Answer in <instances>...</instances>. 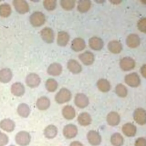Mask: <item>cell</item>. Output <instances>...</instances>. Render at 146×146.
<instances>
[{
  "label": "cell",
  "instance_id": "1f68e13d",
  "mask_svg": "<svg viewBox=\"0 0 146 146\" xmlns=\"http://www.w3.org/2000/svg\"><path fill=\"white\" fill-rule=\"evenodd\" d=\"M111 143L113 146H121L124 143V139L120 133L116 132L111 136Z\"/></svg>",
  "mask_w": 146,
  "mask_h": 146
},
{
  "label": "cell",
  "instance_id": "6da1fadb",
  "mask_svg": "<svg viewBox=\"0 0 146 146\" xmlns=\"http://www.w3.org/2000/svg\"><path fill=\"white\" fill-rule=\"evenodd\" d=\"M71 92L69 90L66 88H62L56 94L55 100L58 103L63 104L70 101L71 99Z\"/></svg>",
  "mask_w": 146,
  "mask_h": 146
},
{
  "label": "cell",
  "instance_id": "e0dca14e",
  "mask_svg": "<svg viewBox=\"0 0 146 146\" xmlns=\"http://www.w3.org/2000/svg\"><path fill=\"white\" fill-rule=\"evenodd\" d=\"M106 120L110 125L116 126L119 124L120 121V117L117 112L112 111L107 115Z\"/></svg>",
  "mask_w": 146,
  "mask_h": 146
},
{
  "label": "cell",
  "instance_id": "ba28073f",
  "mask_svg": "<svg viewBox=\"0 0 146 146\" xmlns=\"http://www.w3.org/2000/svg\"><path fill=\"white\" fill-rule=\"evenodd\" d=\"M30 22L35 27L42 25L45 22V16L41 12H35L30 16Z\"/></svg>",
  "mask_w": 146,
  "mask_h": 146
},
{
  "label": "cell",
  "instance_id": "9a60e30c",
  "mask_svg": "<svg viewBox=\"0 0 146 146\" xmlns=\"http://www.w3.org/2000/svg\"><path fill=\"white\" fill-rule=\"evenodd\" d=\"M41 36L43 40L48 43H50L53 42L54 39V34L53 30L48 27H46L41 31Z\"/></svg>",
  "mask_w": 146,
  "mask_h": 146
},
{
  "label": "cell",
  "instance_id": "8fae6325",
  "mask_svg": "<svg viewBox=\"0 0 146 146\" xmlns=\"http://www.w3.org/2000/svg\"><path fill=\"white\" fill-rule=\"evenodd\" d=\"M88 44L91 48L95 51L100 50L104 46L103 40L97 36L91 37L88 40Z\"/></svg>",
  "mask_w": 146,
  "mask_h": 146
},
{
  "label": "cell",
  "instance_id": "8992f818",
  "mask_svg": "<svg viewBox=\"0 0 146 146\" xmlns=\"http://www.w3.org/2000/svg\"><path fill=\"white\" fill-rule=\"evenodd\" d=\"M74 103L78 107L84 108L89 104V99L85 94L78 93L75 96Z\"/></svg>",
  "mask_w": 146,
  "mask_h": 146
},
{
  "label": "cell",
  "instance_id": "ac0fdd59",
  "mask_svg": "<svg viewBox=\"0 0 146 146\" xmlns=\"http://www.w3.org/2000/svg\"><path fill=\"white\" fill-rule=\"evenodd\" d=\"M122 132L127 137H133L136 135V127L132 123H127L123 125Z\"/></svg>",
  "mask_w": 146,
  "mask_h": 146
},
{
  "label": "cell",
  "instance_id": "4316f807",
  "mask_svg": "<svg viewBox=\"0 0 146 146\" xmlns=\"http://www.w3.org/2000/svg\"><path fill=\"white\" fill-rule=\"evenodd\" d=\"M0 127L7 132H11L15 127L14 123L10 119H4L0 122Z\"/></svg>",
  "mask_w": 146,
  "mask_h": 146
},
{
  "label": "cell",
  "instance_id": "ffe728a7",
  "mask_svg": "<svg viewBox=\"0 0 146 146\" xmlns=\"http://www.w3.org/2000/svg\"><path fill=\"white\" fill-rule=\"evenodd\" d=\"M26 84L30 87H36L40 82V79L39 76L35 74H30L27 75L26 79Z\"/></svg>",
  "mask_w": 146,
  "mask_h": 146
},
{
  "label": "cell",
  "instance_id": "52a82bcc",
  "mask_svg": "<svg viewBox=\"0 0 146 146\" xmlns=\"http://www.w3.org/2000/svg\"><path fill=\"white\" fill-rule=\"evenodd\" d=\"M30 139L31 137L29 133L26 131H21L18 132L15 136L17 143L21 146L28 145L30 141Z\"/></svg>",
  "mask_w": 146,
  "mask_h": 146
},
{
  "label": "cell",
  "instance_id": "7a4b0ae2",
  "mask_svg": "<svg viewBox=\"0 0 146 146\" xmlns=\"http://www.w3.org/2000/svg\"><path fill=\"white\" fill-rule=\"evenodd\" d=\"M125 83L131 87H137L140 84V78L136 72H132L127 74L124 77Z\"/></svg>",
  "mask_w": 146,
  "mask_h": 146
},
{
  "label": "cell",
  "instance_id": "cb8c5ba5",
  "mask_svg": "<svg viewBox=\"0 0 146 146\" xmlns=\"http://www.w3.org/2000/svg\"><path fill=\"white\" fill-rule=\"evenodd\" d=\"M70 39L69 34L66 31H60L58 33L57 38L58 44L60 46H66Z\"/></svg>",
  "mask_w": 146,
  "mask_h": 146
},
{
  "label": "cell",
  "instance_id": "44dd1931",
  "mask_svg": "<svg viewBox=\"0 0 146 146\" xmlns=\"http://www.w3.org/2000/svg\"><path fill=\"white\" fill-rule=\"evenodd\" d=\"M62 115L63 117L67 120L73 119L76 115V112L74 108L71 106H66L62 110Z\"/></svg>",
  "mask_w": 146,
  "mask_h": 146
},
{
  "label": "cell",
  "instance_id": "5b68a950",
  "mask_svg": "<svg viewBox=\"0 0 146 146\" xmlns=\"http://www.w3.org/2000/svg\"><path fill=\"white\" fill-rule=\"evenodd\" d=\"M87 138L88 143L93 146L99 145L102 141L100 135L98 132L94 130H91L87 133Z\"/></svg>",
  "mask_w": 146,
  "mask_h": 146
},
{
  "label": "cell",
  "instance_id": "d4e9b609",
  "mask_svg": "<svg viewBox=\"0 0 146 146\" xmlns=\"http://www.w3.org/2000/svg\"><path fill=\"white\" fill-rule=\"evenodd\" d=\"M96 86L98 89L103 92H107L110 90L111 84L108 80L106 79H100L96 83Z\"/></svg>",
  "mask_w": 146,
  "mask_h": 146
},
{
  "label": "cell",
  "instance_id": "9c48e42d",
  "mask_svg": "<svg viewBox=\"0 0 146 146\" xmlns=\"http://www.w3.org/2000/svg\"><path fill=\"white\" fill-rule=\"evenodd\" d=\"M63 133L66 138L72 139L76 136L78 133V128L75 125L69 124L64 126Z\"/></svg>",
  "mask_w": 146,
  "mask_h": 146
},
{
  "label": "cell",
  "instance_id": "f546056e",
  "mask_svg": "<svg viewBox=\"0 0 146 146\" xmlns=\"http://www.w3.org/2000/svg\"><path fill=\"white\" fill-rule=\"evenodd\" d=\"M58 133L57 128L54 125H50L47 126L44 131V136L48 139H52L56 136Z\"/></svg>",
  "mask_w": 146,
  "mask_h": 146
},
{
  "label": "cell",
  "instance_id": "ab89813d",
  "mask_svg": "<svg viewBox=\"0 0 146 146\" xmlns=\"http://www.w3.org/2000/svg\"><path fill=\"white\" fill-rule=\"evenodd\" d=\"M8 143V137L7 136L0 132V146H4Z\"/></svg>",
  "mask_w": 146,
  "mask_h": 146
},
{
  "label": "cell",
  "instance_id": "277c9868",
  "mask_svg": "<svg viewBox=\"0 0 146 146\" xmlns=\"http://www.w3.org/2000/svg\"><path fill=\"white\" fill-rule=\"evenodd\" d=\"M119 66L122 70L128 71L133 69L135 67V62L131 57H124L120 60Z\"/></svg>",
  "mask_w": 146,
  "mask_h": 146
},
{
  "label": "cell",
  "instance_id": "5bb4252c",
  "mask_svg": "<svg viewBox=\"0 0 146 146\" xmlns=\"http://www.w3.org/2000/svg\"><path fill=\"white\" fill-rule=\"evenodd\" d=\"M71 47L75 52L82 51L86 47L85 41L81 38H76L72 40Z\"/></svg>",
  "mask_w": 146,
  "mask_h": 146
},
{
  "label": "cell",
  "instance_id": "603a6c76",
  "mask_svg": "<svg viewBox=\"0 0 146 146\" xmlns=\"http://www.w3.org/2000/svg\"><path fill=\"white\" fill-rule=\"evenodd\" d=\"M78 121L79 124L82 126H87L91 124L92 119L88 113L82 112L79 115L78 117Z\"/></svg>",
  "mask_w": 146,
  "mask_h": 146
},
{
  "label": "cell",
  "instance_id": "b9f144b4",
  "mask_svg": "<svg viewBox=\"0 0 146 146\" xmlns=\"http://www.w3.org/2000/svg\"><path fill=\"white\" fill-rule=\"evenodd\" d=\"M140 72L142 76L146 78V64L143 65L140 68Z\"/></svg>",
  "mask_w": 146,
  "mask_h": 146
},
{
  "label": "cell",
  "instance_id": "ee69618b",
  "mask_svg": "<svg viewBox=\"0 0 146 146\" xmlns=\"http://www.w3.org/2000/svg\"><path fill=\"white\" fill-rule=\"evenodd\" d=\"M110 2L113 4H115V5H117L119 3H120L121 1H119V0H112V1H110Z\"/></svg>",
  "mask_w": 146,
  "mask_h": 146
},
{
  "label": "cell",
  "instance_id": "d590c367",
  "mask_svg": "<svg viewBox=\"0 0 146 146\" xmlns=\"http://www.w3.org/2000/svg\"><path fill=\"white\" fill-rule=\"evenodd\" d=\"M46 88L49 92H54L58 88V83L53 79H49L46 82Z\"/></svg>",
  "mask_w": 146,
  "mask_h": 146
},
{
  "label": "cell",
  "instance_id": "836d02e7",
  "mask_svg": "<svg viewBox=\"0 0 146 146\" xmlns=\"http://www.w3.org/2000/svg\"><path fill=\"white\" fill-rule=\"evenodd\" d=\"M18 114L24 117H26L30 113V108L29 106L25 103L21 104L18 107Z\"/></svg>",
  "mask_w": 146,
  "mask_h": 146
},
{
  "label": "cell",
  "instance_id": "7c38bea8",
  "mask_svg": "<svg viewBox=\"0 0 146 146\" xmlns=\"http://www.w3.org/2000/svg\"><path fill=\"white\" fill-rule=\"evenodd\" d=\"M13 4L16 10L21 14H24L29 10L28 3L24 0H14Z\"/></svg>",
  "mask_w": 146,
  "mask_h": 146
},
{
  "label": "cell",
  "instance_id": "2e32d148",
  "mask_svg": "<svg viewBox=\"0 0 146 146\" xmlns=\"http://www.w3.org/2000/svg\"><path fill=\"white\" fill-rule=\"evenodd\" d=\"M67 66L68 70L74 74L80 73L82 70V66L78 61L74 59H70L67 62Z\"/></svg>",
  "mask_w": 146,
  "mask_h": 146
},
{
  "label": "cell",
  "instance_id": "d6a6232c",
  "mask_svg": "<svg viewBox=\"0 0 146 146\" xmlns=\"http://www.w3.org/2000/svg\"><path fill=\"white\" fill-rule=\"evenodd\" d=\"M116 95L121 98H125L127 95L128 90L124 85L123 84H118L115 88Z\"/></svg>",
  "mask_w": 146,
  "mask_h": 146
},
{
  "label": "cell",
  "instance_id": "8d00e7d4",
  "mask_svg": "<svg viewBox=\"0 0 146 146\" xmlns=\"http://www.w3.org/2000/svg\"><path fill=\"white\" fill-rule=\"evenodd\" d=\"M11 13V7L7 4H2L0 5V15L3 17H8Z\"/></svg>",
  "mask_w": 146,
  "mask_h": 146
},
{
  "label": "cell",
  "instance_id": "4fadbf2b",
  "mask_svg": "<svg viewBox=\"0 0 146 146\" xmlns=\"http://www.w3.org/2000/svg\"><path fill=\"white\" fill-rule=\"evenodd\" d=\"M126 44L130 48H136L140 44V39L138 35L131 34L126 38Z\"/></svg>",
  "mask_w": 146,
  "mask_h": 146
},
{
  "label": "cell",
  "instance_id": "60d3db41",
  "mask_svg": "<svg viewBox=\"0 0 146 146\" xmlns=\"http://www.w3.org/2000/svg\"><path fill=\"white\" fill-rule=\"evenodd\" d=\"M135 146H146V139L144 137L137 138L135 141Z\"/></svg>",
  "mask_w": 146,
  "mask_h": 146
},
{
  "label": "cell",
  "instance_id": "83f0119b",
  "mask_svg": "<svg viewBox=\"0 0 146 146\" xmlns=\"http://www.w3.org/2000/svg\"><path fill=\"white\" fill-rule=\"evenodd\" d=\"M91 6V2L89 0H80L78 1L77 9L80 13H86L89 10Z\"/></svg>",
  "mask_w": 146,
  "mask_h": 146
},
{
  "label": "cell",
  "instance_id": "f6af8a7d",
  "mask_svg": "<svg viewBox=\"0 0 146 146\" xmlns=\"http://www.w3.org/2000/svg\"><path fill=\"white\" fill-rule=\"evenodd\" d=\"M141 2L144 4H146V1H141Z\"/></svg>",
  "mask_w": 146,
  "mask_h": 146
},
{
  "label": "cell",
  "instance_id": "bcb514c9",
  "mask_svg": "<svg viewBox=\"0 0 146 146\" xmlns=\"http://www.w3.org/2000/svg\"><path fill=\"white\" fill-rule=\"evenodd\" d=\"M10 146H14V145H10Z\"/></svg>",
  "mask_w": 146,
  "mask_h": 146
},
{
  "label": "cell",
  "instance_id": "3957f363",
  "mask_svg": "<svg viewBox=\"0 0 146 146\" xmlns=\"http://www.w3.org/2000/svg\"><path fill=\"white\" fill-rule=\"evenodd\" d=\"M134 120L139 125L146 124V111L142 108H136L133 114Z\"/></svg>",
  "mask_w": 146,
  "mask_h": 146
},
{
  "label": "cell",
  "instance_id": "30bf717a",
  "mask_svg": "<svg viewBox=\"0 0 146 146\" xmlns=\"http://www.w3.org/2000/svg\"><path fill=\"white\" fill-rule=\"evenodd\" d=\"M79 58L81 62L86 66L92 64L95 60L94 55L90 51H87L79 55Z\"/></svg>",
  "mask_w": 146,
  "mask_h": 146
},
{
  "label": "cell",
  "instance_id": "7bdbcfd3",
  "mask_svg": "<svg viewBox=\"0 0 146 146\" xmlns=\"http://www.w3.org/2000/svg\"><path fill=\"white\" fill-rule=\"evenodd\" d=\"M70 146H83V145L78 141H74L70 143Z\"/></svg>",
  "mask_w": 146,
  "mask_h": 146
},
{
  "label": "cell",
  "instance_id": "f35d334b",
  "mask_svg": "<svg viewBox=\"0 0 146 146\" xmlns=\"http://www.w3.org/2000/svg\"><path fill=\"white\" fill-rule=\"evenodd\" d=\"M138 29L144 33H146V18H141L137 24Z\"/></svg>",
  "mask_w": 146,
  "mask_h": 146
},
{
  "label": "cell",
  "instance_id": "4dcf8cb0",
  "mask_svg": "<svg viewBox=\"0 0 146 146\" xmlns=\"http://www.w3.org/2000/svg\"><path fill=\"white\" fill-rule=\"evenodd\" d=\"M50 105V102L47 97H41L36 102V106L40 110H45L47 109Z\"/></svg>",
  "mask_w": 146,
  "mask_h": 146
},
{
  "label": "cell",
  "instance_id": "74e56055",
  "mask_svg": "<svg viewBox=\"0 0 146 146\" xmlns=\"http://www.w3.org/2000/svg\"><path fill=\"white\" fill-rule=\"evenodd\" d=\"M43 5L47 10H53L56 6V2L55 0H45L43 1Z\"/></svg>",
  "mask_w": 146,
  "mask_h": 146
},
{
  "label": "cell",
  "instance_id": "d6986e66",
  "mask_svg": "<svg viewBox=\"0 0 146 146\" xmlns=\"http://www.w3.org/2000/svg\"><path fill=\"white\" fill-rule=\"evenodd\" d=\"M107 47L108 50L113 54H119L123 49L122 44L119 41L116 40L110 41L108 43Z\"/></svg>",
  "mask_w": 146,
  "mask_h": 146
},
{
  "label": "cell",
  "instance_id": "e575fe53",
  "mask_svg": "<svg viewBox=\"0 0 146 146\" xmlns=\"http://www.w3.org/2000/svg\"><path fill=\"white\" fill-rule=\"evenodd\" d=\"M60 3L63 9L66 10H71L75 7V1L74 0H62Z\"/></svg>",
  "mask_w": 146,
  "mask_h": 146
},
{
  "label": "cell",
  "instance_id": "484cf974",
  "mask_svg": "<svg viewBox=\"0 0 146 146\" xmlns=\"http://www.w3.org/2000/svg\"><path fill=\"white\" fill-rule=\"evenodd\" d=\"M12 78V72L9 68H3L0 70V82L2 83L9 82Z\"/></svg>",
  "mask_w": 146,
  "mask_h": 146
},
{
  "label": "cell",
  "instance_id": "7402d4cb",
  "mask_svg": "<svg viewBox=\"0 0 146 146\" xmlns=\"http://www.w3.org/2000/svg\"><path fill=\"white\" fill-rule=\"evenodd\" d=\"M62 71V66L58 63H53L51 64L47 68L48 74L52 76L59 75Z\"/></svg>",
  "mask_w": 146,
  "mask_h": 146
},
{
  "label": "cell",
  "instance_id": "f1b7e54d",
  "mask_svg": "<svg viewBox=\"0 0 146 146\" xmlns=\"http://www.w3.org/2000/svg\"><path fill=\"white\" fill-rule=\"evenodd\" d=\"M11 92L13 95L17 96H22L25 92V88L23 84L21 83H15L13 84L11 88Z\"/></svg>",
  "mask_w": 146,
  "mask_h": 146
}]
</instances>
